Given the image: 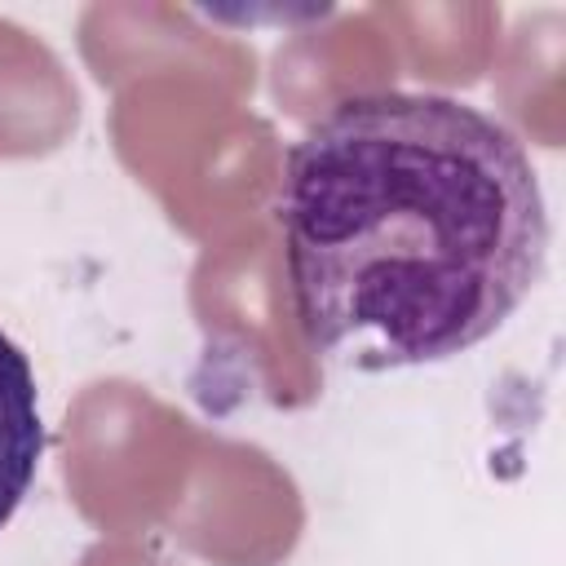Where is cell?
Listing matches in <instances>:
<instances>
[{
  "label": "cell",
  "instance_id": "cell-1",
  "mask_svg": "<svg viewBox=\"0 0 566 566\" xmlns=\"http://www.w3.org/2000/svg\"><path fill=\"white\" fill-rule=\"evenodd\" d=\"M279 226L305 340L354 371L473 349L548 261L526 146L447 93L376 88L318 115L283 159Z\"/></svg>",
  "mask_w": 566,
  "mask_h": 566
},
{
  "label": "cell",
  "instance_id": "cell-2",
  "mask_svg": "<svg viewBox=\"0 0 566 566\" xmlns=\"http://www.w3.org/2000/svg\"><path fill=\"white\" fill-rule=\"evenodd\" d=\"M44 455L40 389L27 354L0 332V526L27 500Z\"/></svg>",
  "mask_w": 566,
  "mask_h": 566
}]
</instances>
